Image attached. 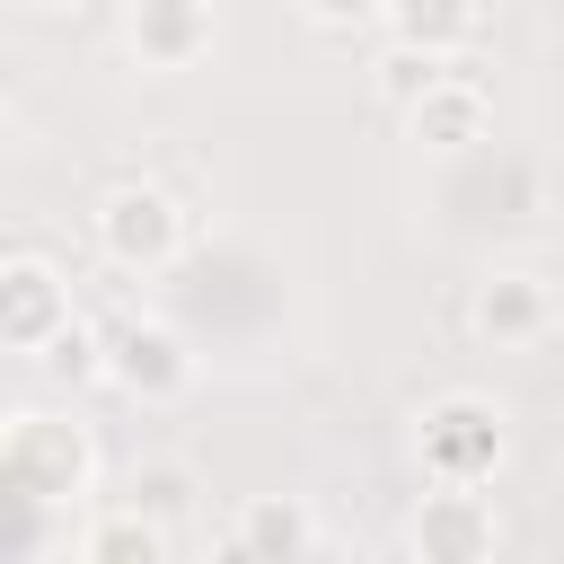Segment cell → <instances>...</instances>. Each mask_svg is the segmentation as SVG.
Returning a JSON list of instances; mask_svg holds the SVG:
<instances>
[{"label": "cell", "instance_id": "obj_1", "mask_svg": "<svg viewBox=\"0 0 564 564\" xmlns=\"http://www.w3.org/2000/svg\"><path fill=\"white\" fill-rule=\"evenodd\" d=\"M97 229H106V256L115 264H159L176 247V203L150 194V185H123V194H106Z\"/></svg>", "mask_w": 564, "mask_h": 564}, {"label": "cell", "instance_id": "obj_2", "mask_svg": "<svg viewBox=\"0 0 564 564\" xmlns=\"http://www.w3.org/2000/svg\"><path fill=\"white\" fill-rule=\"evenodd\" d=\"M9 485L35 494V502L44 494H70L79 485V441H62L53 423H18L9 432Z\"/></svg>", "mask_w": 564, "mask_h": 564}, {"label": "cell", "instance_id": "obj_3", "mask_svg": "<svg viewBox=\"0 0 564 564\" xmlns=\"http://www.w3.org/2000/svg\"><path fill=\"white\" fill-rule=\"evenodd\" d=\"M70 317H62V291H53V273L44 264H9V300H0V335L18 344V352H35V344H53Z\"/></svg>", "mask_w": 564, "mask_h": 564}, {"label": "cell", "instance_id": "obj_4", "mask_svg": "<svg viewBox=\"0 0 564 564\" xmlns=\"http://www.w3.org/2000/svg\"><path fill=\"white\" fill-rule=\"evenodd\" d=\"M115 379L123 388H176L185 379V352H176V335L167 326H115Z\"/></svg>", "mask_w": 564, "mask_h": 564}, {"label": "cell", "instance_id": "obj_5", "mask_svg": "<svg viewBox=\"0 0 564 564\" xmlns=\"http://www.w3.org/2000/svg\"><path fill=\"white\" fill-rule=\"evenodd\" d=\"M132 44H141L150 62H185V53L203 44V9H194V0H141V9H132Z\"/></svg>", "mask_w": 564, "mask_h": 564}, {"label": "cell", "instance_id": "obj_6", "mask_svg": "<svg viewBox=\"0 0 564 564\" xmlns=\"http://www.w3.org/2000/svg\"><path fill=\"white\" fill-rule=\"evenodd\" d=\"M432 458H441L449 476H467V467H485V458H494V423H485L476 405H449V414L432 423Z\"/></svg>", "mask_w": 564, "mask_h": 564}, {"label": "cell", "instance_id": "obj_7", "mask_svg": "<svg viewBox=\"0 0 564 564\" xmlns=\"http://www.w3.org/2000/svg\"><path fill=\"white\" fill-rule=\"evenodd\" d=\"M388 9H397L405 44H423V53H441V44H458V35L476 26V9H467V0H388Z\"/></svg>", "mask_w": 564, "mask_h": 564}, {"label": "cell", "instance_id": "obj_8", "mask_svg": "<svg viewBox=\"0 0 564 564\" xmlns=\"http://www.w3.org/2000/svg\"><path fill=\"white\" fill-rule=\"evenodd\" d=\"M476 317H485V335H529V326L546 317V291H538L529 273H511V282H494V291H485V308H476Z\"/></svg>", "mask_w": 564, "mask_h": 564}, {"label": "cell", "instance_id": "obj_9", "mask_svg": "<svg viewBox=\"0 0 564 564\" xmlns=\"http://www.w3.org/2000/svg\"><path fill=\"white\" fill-rule=\"evenodd\" d=\"M432 88H441V70H432V53H423V44L388 53V97H432Z\"/></svg>", "mask_w": 564, "mask_h": 564}, {"label": "cell", "instance_id": "obj_10", "mask_svg": "<svg viewBox=\"0 0 564 564\" xmlns=\"http://www.w3.org/2000/svg\"><path fill=\"white\" fill-rule=\"evenodd\" d=\"M467 123H476V97H441V88L423 97V132H441V141H458Z\"/></svg>", "mask_w": 564, "mask_h": 564}, {"label": "cell", "instance_id": "obj_11", "mask_svg": "<svg viewBox=\"0 0 564 564\" xmlns=\"http://www.w3.org/2000/svg\"><path fill=\"white\" fill-rule=\"evenodd\" d=\"M247 546H308V529H300V511H256Z\"/></svg>", "mask_w": 564, "mask_h": 564}, {"label": "cell", "instance_id": "obj_12", "mask_svg": "<svg viewBox=\"0 0 564 564\" xmlns=\"http://www.w3.org/2000/svg\"><path fill=\"white\" fill-rule=\"evenodd\" d=\"M44 370H70V379H79V370H88V335H79V326H62V335L44 344Z\"/></svg>", "mask_w": 564, "mask_h": 564}, {"label": "cell", "instance_id": "obj_13", "mask_svg": "<svg viewBox=\"0 0 564 564\" xmlns=\"http://www.w3.org/2000/svg\"><path fill=\"white\" fill-rule=\"evenodd\" d=\"M132 494H141L150 511H176V502H185V476H167V467H159V476H132Z\"/></svg>", "mask_w": 564, "mask_h": 564}, {"label": "cell", "instance_id": "obj_14", "mask_svg": "<svg viewBox=\"0 0 564 564\" xmlns=\"http://www.w3.org/2000/svg\"><path fill=\"white\" fill-rule=\"evenodd\" d=\"M150 546H159L150 529H106V538H97V555H150Z\"/></svg>", "mask_w": 564, "mask_h": 564}, {"label": "cell", "instance_id": "obj_15", "mask_svg": "<svg viewBox=\"0 0 564 564\" xmlns=\"http://www.w3.org/2000/svg\"><path fill=\"white\" fill-rule=\"evenodd\" d=\"M317 18H361V9H379V0H308Z\"/></svg>", "mask_w": 564, "mask_h": 564}, {"label": "cell", "instance_id": "obj_16", "mask_svg": "<svg viewBox=\"0 0 564 564\" xmlns=\"http://www.w3.org/2000/svg\"><path fill=\"white\" fill-rule=\"evenodd\" d=\"M26 9H79V0H26Z\"/></svg>", "mask_w": 564, "mask_h": 564}]
</instances>
